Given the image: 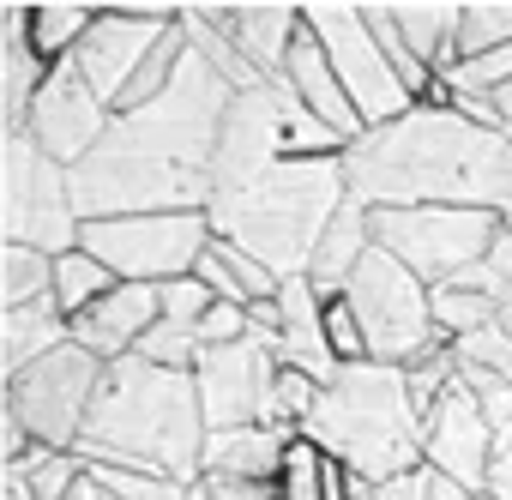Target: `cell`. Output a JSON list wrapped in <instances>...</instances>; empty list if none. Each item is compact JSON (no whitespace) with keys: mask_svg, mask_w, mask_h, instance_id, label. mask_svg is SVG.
I'll list each match as a JSON object with an SVG mask.
<instances>
[{"mask_svg":"<svg viewBox=\"0 0 512 500\" xmlns=\"http://www.w3.org/2000/svg\"><path fill=\"white\" fill-rule=\"evenodd\" d=\"M229 85L193 55L181 79L133 115H115L103 145L73 169V205L97 217H151V211H205L217 193V139L229 115Z\"/></svg>","mask_w":512,"mask_h":500,"instance_id":"cell-1","label":"cell"},{"mask_svg":"<svg viewBox=\"0 0 512 500\" xmlns=\"http://www.w3.org/2000/svg\"><path fill=\"white\" fill-rule=\"evenodd\" d=\"M350 199L368 211L404 205H470L512 223V133H488L458 109H410L386 127H368L344 151Z\"/></svg>","mask_w":512,"mask_h":500,"instance_id":"cell-2","label":"cell"},{"mask_svg":"<svg viewBox=\"0 0 512 500\" xmlns=\"http://www.w3.org/2000/svg\"><path fill=\"white\" fill-rule=\"evenodd\" d=\"M344 199H350L344 157H272V163L217 175L205 217L217 241L247 247L253 260L290 284V278H308L314 247Z\"/></svg>","mask_w":512,"mask_h":500,"instance_id":"cell-3","label":"cell"},{"mask_svg":"<svg viewBox=\"0 0 512 500\" xmlns=\"http://www.w3.org/2000/svg\"><path fill=\"white\" fill-rule=\"evenodd\" d=\"M205 434L211 428H205L193 374L127 356V362L103 368L91 422L79 434V458L139 470V476H163V482H193L199 458H205Z\"/></svg>","mask_w":512,"mask_h":500,"instance_id":"cell-4","label":"cell"},{"mask_svg":"<svg viewBox=\"0 0 512 500\" xmlns=\"http://www.w3.org/2000/svg\"><path fill=\"white\" fill-rule=\"evenodd\" d=\"M302 434L356 482H392L422 464V410L410 398V374L392 362L338 368Z\"/></svg>","mask_w":512,"mask_h":500,"instance_id":"cell-5","label":"cell"},{"mask_svg":"<svg viewBox=\"0 0 512 500\" xmlns=\"http://www.w3.org/2000/svg\"><path fill=\"white\" fill-rule=\"evenodd\" d=\"M79 205H73V169L43 157L31 133H7L0 145V235L7 247H37V254L61 260L79 247Z\"/></svg>","mask_w":512,"mask_h":500,"instance_id":"cell-6","label":"cell"},{"mask_svg":"<svg viewBox=\"0 0 512 500\" xmlns=\"http://www.w3.org/2000/svg\"><path fill=\"white\" fill-rule=\"evenodd\" d=\"M350 308L368 332V356L374 362H392V368H416L422 356L446 350L440 326H434V290L404 266L392 260L386 247L374 241V254L362 260V272L350 278Z\"/></svg>","mask_w":512,"mask_h":500,"instance_id":"cell-7","label":"cell"},{"mask_svg":"<svg viewBox=\"0 0 512 500\" xmlns=\"http://www.w3.org/2000/svg\"><path fill=\"white\" fill-rule=\"evenodd\" d=\"M500 229H506L500 211H470V205H404V211H374V241L386 247L392 260H404L428 290L458 284L470 266H482Z\"/></svg>","mask_w":512,"mask_h":500,"instance_id":"cell-8","label":"cell"},{"mask_svg":"<svg viewBox=\"0 0 512 500\" xmlns=\"http://www.w3.org/2000/svg\"><path fill=\"white\" fill-rule=\"evenodd\" d=\"M79 247L103 260L121 284H175L199 272V254L211 247L205 211H151V217H97L79 229Z\"/></svg>","mask_w":512,"mask_h":500,"instance_id":"cell-9","label":"cell"},{"mask_svg":"<svg viewBox=\"0 0 512 500\" xmlns=\"http://www.w3.org/2000/svg\"><path fill=\"white\" fill-rule=\"evenodd\" d=\"M97 386H103V362L91 350H79V344H61L55 356H43L19 380H7V398H0V404L19 410V422L31 428L37 446L79 452V434L91 422Z\"/></svg>","mask_w":512,"mask_h":500,"instance_id":"cell-10","label":"cell"},{"mask_svg":"<svg viewBox=\"0 0 512 500\" xmlns=\"http://www.w3.org/2000/svg\"><path fill=\"white\" fill-rule=\"evenodd\" d=\"M308 25L326 43L332 67H338V79H344V91H350V103H356V115L368 127H386V121H398V115L416 109L410 85L386 61V49L368 31V13L362 7H308Z\"/></svg>","mask_w":512,"mask_h":500,"instance_id":"cell-11","label":"cell"},{"mask_svg":"<svg viewBox=\"0 0 512 500\" xmlns=\"http://www.w3.org/2000/svg\"><path fill=\"white\" fill-rule=\"evenodd\" d=\"M278 356L247 338V344H223V350H199L193 362V386H199V410L205 428H253L272 416V392H278Z\"/></svg>","mask_w":512,"mask_h":500,"instance_id":"cell-12","label":"cell"},{"mask_svg":"<svg viewBox=\"0 0 512 500\" xmlns=\"http://www.w3.org/2000/svg\"><path fill=\"white\" fill-rule=\"evenodd\" d=\"M175 7H115V13H97V25H91V37L79 43V73H85V85L109 103V115H115V103H121V91L133 85V73L145 67V55L175 31Z\"/></svg>","mask_w":512,"mask_h":500,"instance_id":"cell-13","label":"cell"},{"mask_svg":"<svg viewBox=\"0 0 512 500\" xmlns=\"http://www.w3.org/2000/svg\"><path fill=\"white\" fill-rule=\"evenodd\" d=\"M109 103L85 85V73H79V61H61V67H49V79H43V91H37V103H31V121H25V133L43 145V157H55L61 169H79L97 145H103V133H109Z\"/></svg>","mask_w":512,"mask_h":500,"instance_id":"cell-14","label":"cell"},{"mask_svg":"<svg viewBox=\"0 0 512 500\" xmlns=\"http://www.w3.org/2000/svg\"><path fill=\"white\" fill-rule=\"evenodd\" d=\"M422 464H434L440 476H452L464 494H488V476H494V422L482 416V404L464 386V374L440 398V410L422 422Z\"/></svg>","mask_w":512,"mask_h":500,"instance_id":"cell-15","label":"cell"},{"mask_svg":"<svg viewBox=\"0 0 512 500\" xmlns=\"http://www.w3.org/2000/svg\"><path fill=\"white\" fill-rule=\"evenodd\" d=\"M278 79H284V85H290V97H296L314 121H326L344 145H356V139L368 133V121L356 115V103H350V91H344V79H338V67H332L326 43L314 37L308 13H302V31H296L290 61H284V73H278Z\"/></svg>","mask_w":512,"mask_h":500,"instance_id":"cell-16","label":"cell"},{"mask_svg":"<svg viewBox=\"0 0 512 500\" xmlns=\"http://www.w3.org/2000/svg\"><path fill=\"white\" fill-rule=\"evenodd\" d=\"M157 320H163L157 284H121L115 296H103L91 314L73 320V344L91 350V356L109 368V362H127V356L145 344V332H151Z\"/></svg>","mask_w":512,"mask_h":500,"instance_id":"cell-17","label":"cell"},{"mask_svg":"<svg viewBox=\"0 0 512 500\" xmlns=\"http://www.w3.org/2000/svg\"><path fill=\"white\" fill-rule=\"evenodd\" d=\"M272 356L284 368L314 374V380H332L338 374V362L326 350V296L308 278H290L278 290V338H272Z\"/></svg>","mask_w":512,"mask_h":500,"instance_id":"cell-18","label":"cell"},{"mask_svg":"<svg viewBox=\"0 0 512 500\" xmlns=\"http://www.w3.org/2000/svg\"><path fill=\"white\" fill-rule=\"evenodd\" d=\"M290 440L284 428H217L205 434V458H199V476H223V482H278L284 476V458H290Z\"/></svg>","mask_w":512,"mask_h":500,"instance_id":"cell-19","label":"cell"},{"mask_svg":"<svg viewBox=\"0 0 512 500\" xmlns=\"http://www.w3.org/2000/svg\"><path fill=\"white\" fill-rule=\"evenodd\" d=\"M211 19L229 31V43L247 55L253 73L278 79L290 61V43L302 31V7H211Z\"/></svg>","mask_w":512,"mask_h":500,"instance_id":"cell-20","label":"cell"},{"mask_svg":"<svg viewBox=\"0 0 512 500\" xmlns=\"http://www.w3.org/2000/svg\"><path fill=\"white\" fill-rule=\"evenodd\" d=\"M368 254H374V211H368L362 199H344V205H338V217L326 223L320 247H314L308 284H314L320 296H344Z\"/></svg>","mask_w":512,"mask_h":500,"instance_id":"cell-21","label":"cell"},{"mask_svg":"<svg viewBox=\"0 0 512 500\" xmlns=\"http://www.w3.org/2000/svg\"><path fill=\"white\" fill-rule=\"evenodd\" d=\"M43 79H49V67L37 61L31 37H25V7H0V127L7 133H25Z\"/></svg>","mask_w":512,"mask_h":500,"instance_id":"cell-22","label":"cell"},{"mask_svg":"<svg viewBox=\"0 0 512 500\" xmlns=\"http://www.w3.org/2000/svg\"><path fill=\"white\" fill-rule=\"evenodd\" d=\"M61 344H73V326H67V314L55 308V296L0 314V374H7V380H19L25 368H37V362L55 356Z\"/></svg>","mask_w":512,"mask_h":500,"instance_id":"cell-23","label":"cell"},{"mask_svg":"<svg viewBox=\"0 0 512 500\" xmlns=\"http://www.w3.org/2000/svg\"><path fill=\"white\" fill-rule=\"evenodd\" d=\"M217 302H241V308H253V302H272L278 290H284V278L272 272V266H260L247 254V247H235V241H217L211 235V247L199 254V272H193Z\"/></svg>","mask_w":512,"mask_h":500,"instance_id":"cell-24","label":"cell"},{"mask_svg":"<svg viewBox=\"0 0 512 500\" xmlns=\"http://www.w3.org/2000/svg\"><path fill=\"white\" fill-rule=\"evenodd\" d=\"M392 19H398V31H404L410 55H416V61H422L428 73L452 79V73L464 67V55H458L464 7H392Z\"/></svg>","mask_w":512,"mask_h":500,"instance_id":"cell-25","label":"cell"},{"mask_svg":"<svg viewBox=\"0 0 512 500\" xmlns=\"http://www.w3.org/2000/svg\"><path fill=\"white\" fill-rule=\"evenodd\" d=\"M97 7H79V0H43V7H25V37L37 49L43 67H61L79 55V43L91 37Z\"/></svg>","mask_w":512,"mask_h":500,"instance_id":"cell-26","label":"cell"},{"mask_svg":"<svg viewBox=\"0 0 512 500\" xmlns=\"http://www.w3.org/2000/svg\"><path fill=\"white\" fill-rule=\"evenodd\" d=\"M181 31H187V43H193V55L229 85V91H253V85H266V73H253L247 67V55L229 43V31L211 19V7H181Z\"/></svg>","mask_w":512,"mask_h":500,"instance_id":"cell-27","label":"cell"},{"mask_svg":"<svg viewBox=\"0 0 512 500\" xmlns=\"http://www.w3.org/2000/svg\"><path fill=\"white\" fill-rule=\"evenodd\" d=\"M121 290V278L103 266V260H91L85 247H73V254H61L55 260V308L67 314V326L79 320V314H91L103 296H115Z\"/></svg>","mask_w":512,"mask_h":500,"instance_id":"cell-28","label":"cell"},{"mask_svg":"<svg viewBox=\"0 0 512 500\" xmlns=\"http://www.w3.org/2000/svg\"><path fill=\"white\" fill-rule=\"evenodd\" d=\"M43 296H55V260L37 247H0V302L25 308Z\"/></svg>","mask_w":512,"mask_h":500,"instance_id":"cell-29","label":"cell"},{"mask_svg":"<svg viewBox=\"0 0 512 500\" xmlns=\"http://www.w3.org/2000/svg\"><path fill=\"white\" fill-rule=\"evenodd\" d=\"M500 320V302L494 296H482V290H464V284H440L434 290V326H440V338H470V332H482V326H494Z\"/></svg>","mask_w":512,"mask_h":500,"instance_id":"cell-30","label":"cell"},{"mask_svg":"<svg viewBox=\"0 0 512 500\" xmlns=\"http://www.w3.org/2000/svg\"><path fill=\"white\" fill-rule=\"evenodd\" d=\"M512 43V0H482V7H464V31H458V55L476 61L488 49H506Z\"/></svg>","mask_w":512,"mask_h":500,"instance_id":"cell-31","label":"cell"},{"mask_svg":"<svg viewBox=\"0 0 512 500\" xmlns=\"http://www.w3.org/2000/svg\"><path fill=\"white\" fill-rule=\"evenodd\" d=\"M452 356H458V368H476V374H494V380L512 386V332L500 320L482 326V332H470V338H458Z\"/></svg>","mask_w":512,"mask_h":500,"instance_id":"cell-32","label":"cell"},{"mask_svg":"<svg viewBox=\"0 0 512 500\" xmlns=\"http://www.w3.org/2000/svg\"><path fill=\"white\" fill-rule=\"evenodd\" d=\"M326 350L338 368H356V362H374L368 356V332L350 308V296H326Z\"/></svg>","mask_w":512,"mask_h":500,"instance_id":"cell-33","label":"cell"},{"mask_svg":"<svg viewBox=\"0 0 512 500\" xmlns=\"http://www.w3.org/2000/svg\"><path fill=\"white\" fill-rule=\"evenodd\" d=\"M91 476L103 482V494H109V500H187V482H163V476L115 470V464H91Z\"/></svg>","mask_w":512,"mask_h":500,"instance_id":"cell-34","label":"cell"},{"mask_svg":"<svg viewBox=\"0 0 512 500\" xmlns=\"http://www.w3.org/2000/svg\"><path fill=\"white\" fill-rule=\"evenodd\" d=\"M157 296H163V326H175V332H199L205 314H211V302H217L199 278H175V284H163Z\"/></svg>","mask_w":512,"mask_h":500,"instance_id":"cell-35","label":"cell"},{"mask_svg":"<svg viewBox=\"0 0 512 500\" xmlns=\"http://www.w3.org/2000/svg\"><path fill=\"white\" fill-rule=\"evenodd\" d=\"M247 338H253L247 308H241V302H211V314H205V326H199V344H205V350H223V344H247Z\"/></svg>","mask_w":512,"mask_h":500,"instance_id":"cell-36","label":"cell"},{"mask_svg":"<svg viewBox=\"0 0 512 500\" xmlns=\"http://www.w3.org/2000/svg\"><path fill=\"white\" fill-rule=\"evenodd\" d=\"M187 500H284L278 482H223V476H193Z\"/></svg>","mask_w":512,"mask_h":500,"instance_id":"cell-37","label":"cell"},{"mask_svg":"<svg viewBox=\"0 0 512 500\" xmlns=\"http://www.w3.org/2000/svg\"><path fill=\"white\" fill-rule=\"evenodd\" d=\"M494 500H512V434H494V476H488Z\"/></svg>","mask_w":512,"mask_h":500,"instance_id":"cell-38","label":"cell"},{"mask_svg":"<svg viewBox=\"0 0 512 500\" xmlns=\"http://www.w3.org/2000/svg\"><path fill=\"white\" fill-rule=\"evenodd\" d=\"M0 500H37V494H31V482L19 470H7V476H0Z\"/></svg>","mask_w":512,"mask_h":500,"instance_id":"cell-39","label":"cell"},{"mask_svg":"<svg viewBox=\"0 0 512 500\" xmlns=\"http://www.w3.org/2000/svg\"><path fill=\"white\" fill-rule=\"evenodd\" d=\"M326 500H350V470H344V464L326 470Z\"/></svg>","mask_w":512,"mask_h":500,"instance_id":"cell-40","label":"cell"},{"mask_svg":"<svg viewBox=\"0 0 512 500\" xmlns=\"http://www.w3.org/2000/svg\"><path fill=\"white\" fill-rule=\"evenodd\" d=\"M67 500H109V494H103V482H97V476H91V470H85V482H79V488H73V494H67Z\"/></svg>","mask_w":512,"mask_h":500,"instance_id":"cell-41","label":"cell"},{"mask_svg":"<svg viewBox=\"0 0 512 500\" xmlns=\"http://www.w3.org/2000/svg\"><path fill=\"white\" fill-rule=\"evenodd\" d=\"M500 326H506V332H512V302H506V308H500Z\"/></svg>","mask_w":512,"mask_h":500,"instance_id":"cell-42","label":"cell"},{"mask_svg":"<svg viewBox=\"0 0 512 500\" xmlns=\"http://www.w3.org/2000/svg\"><path fill=\"white\" fill-rule=\"evenodd\" d=\"M470 500H494V494H470Z\"/></svg>","mask_w":512,"mask_h":500,"instance_id":"cell-43","label":"cell"}]
</instances>
